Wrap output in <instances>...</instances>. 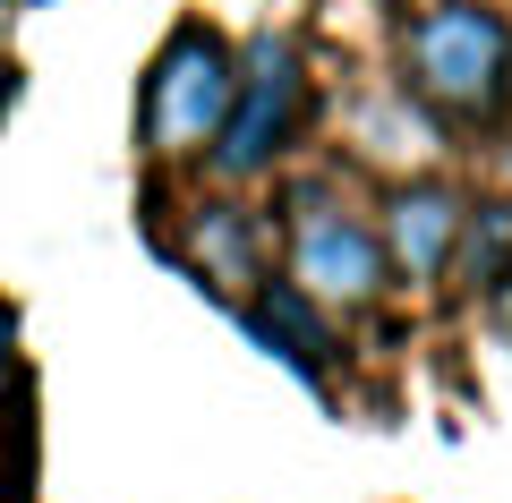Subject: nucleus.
<instances>
[{
  "label": "nucleus",
  "mask_w": 512,
  "mask_h": 503,
  "mask_svg": "<svg viewBox=\"0 0 512 503\" xmlns=\"http://www.w3.org/2000/svg\"><path fill=\"white\" fill-rule=\"evenodd\" d=\"M453 231H461V205L436 197V188H419V197L393 205V256H402L410 273H436L444 248H453Z\"/></svg>",
  "instance_id": "nucleus-5"
},
{
  "label": "nucleus",
  "mask_w": 512,
  "mask_h": 503,
  "mask_svg": "<svg viewBox=\"0 0 512 503\" xmlns=\"http://www.w3.org/2000/svg\"><path fill=\"white\" fill-rule=\"evenodd\" d=\"M256 333H265V342H282V359L308 367V376L325 367V324H316L291 290H265V299H256Z\"/></svg>",
  "instance_id": "nucleus-6"
},
{
  "label": "nucleus",
  "mask_w": 512,
  "mask_h": 503,
  "mask_svg": "<svg viewBox=\"0 0 512 503\" xmlns=\"http://www.w3.org/2000/svg\"><path fill=\"white\" fill-rule=\"evenodd\" d=\"M504 248H512L504 214H487V222H478V231H470V265H478V273H495V265H504Z\"/></svg>",
  "instance_id": "nucleus-7"
},
{
  "label": "nucleus",
  "mask_w": 512,
  "mask_h": 503,
  "mask_svg": "<svg viewBox=\"0 0 512 503\" xmlns=\"http://www.w3.org/2000/svg\"><path fill=\"white\" fill-rule=\"evenodd\" d=\"M9 94H18V69H0V111H9Z\"/></svg>",
  "instance_id": "nucleus-9"
},
{
  "label": "nucleus",
  "mask_w": 512,
  "mask_h": 503,
  "mask_svg": "<svg viewBox=\"0 0 512 503\" xmlns=\"http://www.w3.org/2000/svg\"><path fill=\"white\" fill-rule=\"evenodd\" d=\"M376 273H384V256H376L367 231H350V222H333V214L299 222V282L308 290H325V299H367Z\"/></svg>",
  "instance_id": "nucleus-4"
},
{
  "label": "nucleus",
  "mask_w": 512,
  "mask_h": 503,
  "mask_svg": "<svg viewBox=\"0 0 512 503\" xmlns=\"http://www.w3.org/2000/svg\"><path fill=\"white\" fill-rule=\"evenodd\" d=\"M291 111H299V60L265 35L256 43V69H248V103L222 128V171H256V162L291 137Z\"/></svg>",
  "instance_id": "nucleus-3"
},
{
  "label": "nucleus",
  "mask_w": 512,
  "mask_h": 503,
  "mask_svg": "<svg viewBox=\"0 0 512 503\" xmlns=\"http://www.w3.org/2000/svg\"><path fill=\"white\" fill-rule=\"evenodd\" d=\"M222 120H231V60H222V43L205 35V26H188V35L154 60L146 137L163 145V154H188V145H205Z\"/></svg>",
  "instance_id": "nucleus-2"
},
{
  "label": "nucleus",
  "mask_w": 512,
  "mask_h": 503,
  "mask_svg": "<svg viewBox=\"0 0 512 503\" xmlns=\"http://www.w3.org/2000/svg\"><path fill=\"white\" fill-rule=\"evenodd\" d=\"M495 316H504V333H512V282H495Z\"/></svg>",
  "instance_id": "nucleus-8"
},
{
  "label": "nucleus",
  "mask_w": 512,
  "mask_h": 503,
  "mask_svg": "<svg viewBox=\"0 0 512 503\" xmlns=\"http://www.w3.org/2000/svg\"><path fill=\"white\" fill-rule=\"evenodd\" d=\"M410 86L427 94L453 120H495L512 94V35L504 18L470 9V0H444L410 26Z\"/></svg>",
  "instance_id": "nucleus-1"
}]
</instances>
